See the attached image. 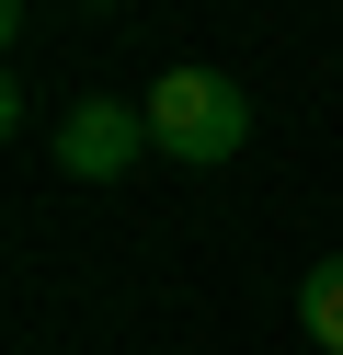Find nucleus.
I'll list each match as a JSON object with an SVG mask.
<instances>
[{
    "label": "nucleus",
    "mask_w": 343,
    "mask_h": 355,
    "mask_svg": "<svg viewBox=\"0 0 343 355\" xmlns=\"http://www.w3.org/2000/svg\"><path fill=\"white\" fill-rule=\"evenodd\" d=\"M149 149L160 161H195V172L240 161L252 149V92L229 69H160L149 80Z\"/></svg>",
    "instance_id": "nucleus-1"
},
{
    "label": "nucleus",
    "mask_w": 343,
    "mask_h": 355,
    "mask_svg": "<svg viewBox=\"0 0 343 355\" xmlns=\"http://www.w3.org/2000/svg\"><path fill=\"white\" fill-rule=\"evenodd\" d=\"M137 161H149V103L91 92V103L58 115V172H69V184H126Z\"/></svg>",
    "instance_id": "nucleus-2"
},
{
    "label": "nucleus",
    "mask_w": 343,
    "mask_h": 355,
    "mask_svg": "<svg viewBox=\"0 0 343 355\" xmlns=\"http://www.w3.org/2000/svg\"><path fill=\"white\" fill-rule=\"evenodd\" d=\"M297 332H309L320 355H343V252H332V263H309V275H297Z\"/></svg>",
    "instance_id": "nucleus-3"
},
{
    "label": "nucleus",
    "mask_w": 343,
    "mask_h": 355,
    "mask_svg": "<svg viewBox=\"0 0 343 355\" xmlns=\"http://www.w3.org/2000/svg\"><path fill=\"white\" fill-rule=\"evenodd\" d=\"M80 12H114V0H80Z\"/></svg>",
    "instance_id": "nucleus-4"
}]
</instances>
